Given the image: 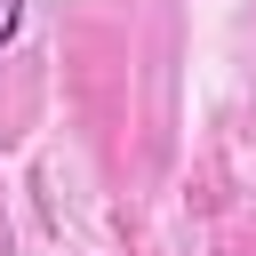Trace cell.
<instances>
[{"instance_id": "cell-1", "label": "cell", "mask_w": 256, "mask_h": 256, "mask_svg": "<svg viewBox=\"0 0 256 256\" xmlns=\"http://www.w3.org/2000/svg\"><path fill=\"white\" fill-rule=\"evenodd\" d=\"M16 24H24V0H0V48L16 40Z\"/></svg>"}]
</instances>
